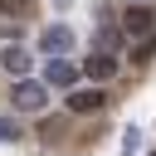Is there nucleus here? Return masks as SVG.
Listing matches in <instances>:
<instances>
[{"label":"nucleus","instance_id":"obj_4","mask_svg":"<svg viewBox=\"0 0 156 156\" xmlns=\"http://www.w3.org/2000/svg\"><path fill=\"white\" fill-rule=\"evenodd\" d=\"M78 78H83V73H78L73 58H49V68H44V88H68V93H73Z\"/></svg>","mask_w":156,"mask_h":156},{"label":"nucleus","instance_id":"obj_10","mask_svg":"<svg viewBox=\"0 0 156 156\" xmlns=\"http://www.w3.org/2000/svg\"><path fill=\"white\" fill-rule=\"evenodd\" d=\"M151 54H156V39H141V44H136V49H132V58H136V63H146V58H151Z\"/></svg>","mask_w":156,"mask_h":156},{"label":"nucleus","instance_id":"obj_11","mask_svg":"<svg viewBox=\"0 0 156 156\" xmlns=\"http://www.w3.org/2000/svg\"><path fill=\"white\" fill-rule=\"evenodd\" d=\"M15 136H20V127H15V122H5V117H0V141H15Z\"/></svg>","mask_w":156,"mask_h":156},{"label":"nucleus","instance_id":"obj_7","mask_svg":"<svg viewBox=\"0 0 156 156\" xmlns=\"http://www.w3.org/2000/svg\"><path fill=\"white\" fill-rule=\"evenodd\" d=\"M39 44H44V54H49V58H63V54L73 49V34H68V24H49Z\"/></svg>","mask_w":156,"mask_h":156},{"label":"nucleus","instance_id":"obj_5","mask_svg":"<svg viewBox=\"0 0 156 156\" xmlns=\"http://www.w3.org/2000/svg\"><path fill=\"white\" fill-rule=\"evenodd\" d=\"M151 24H156V10H151V5H132L117 29H122V34H136V39H151Z\"/></svg>","mask_w":156,"mask_h":156},{"label":"nucleus","instance_id":"obj_6","mask_svg":"<svg viewBox=\"0 0 156 156\" xmlns=\"http://www.w3.org/2000/svg\"><path fill=\"white\" fill-rule=\"evenodd\" d=\"M102 107H107V93H102V88H73V93H68V117L102 112Z\"/></svg>","mask_w":156,"mask_h":156},{"label":"nucleus","instance_id":"obj_3","mask_svg":"<svg viewBox=\"0 0 156 156\" xmlns=\"http://www.w3.org/2000/svg\"><path fill=\"white\" fill-rule=\"evenodd\" d=\"M78 73H83V78H93V88H102V83H112V78H117V58H112V54H88V58L78 63Z\"/></svg>","mask_w":156,"mask_h":156},{"label":"nucleus","instance_id":"obj_2","mask_svg":"<svg viewBox=\"0 0 156 156\" xmlns=\"http://www.w3.org/2000/svg\"><path fill=\"white\" fill-rule=\"evenodd\" d=\"M117 49H122V29H117L112 10H98V34H93V54H112V58H117Z\"/></svg>","mask_w":156,"mask_h":156},{"label":"nucleus","instance_id":"obj_1","mask_svg":"<svg viewBox=\"0 0 156 156\" xmlns=\"http://www.w3.org/2000/svg\"><path fill=\"white\" fill-rule=\"evenodd\" d=\"M10 102H15V112L39 117V112L49 107V88H44V83H34V78H20V83L10 88Z\"/></svg>","mask_w":156,"mask_h":156},{"label":"nucleus","instance_id":"obj_9","mask_svg":"<svg viewBox=\"0 0 156 156\" xmlns=\"http://www.w3.org/2000/svg\"><path fill=\"white\" fill-rule=\"evenodd\" d=\"M29 10H34L29 0H0V20H15V24H20V20L29 15Z\"/></svg>","mask_w":156,"mask_h":156},{"label":"nucleus","instance_id":"obj_12","mask_svg":"<svg viewBox=\"0 0 156 156\" xmlns=\"http://www.w3.org/2000/svg\"><path fill=\"white\" fill-rule=\"evenodd\" d=\"M132 5H151V0H132Z\"/></svg>","mask_w":156,"mask_h":156},{"label":"nucleus","instance_id":"obj_8","mask_svg":"<svg viewBox=\"0 0 156 156\" xmlns=\"http://www.w3.org/2000/svg\"><path fill=\"white\" fill-rule=\"evenodd\" d=\"M0 68H5V73H29V54H24L20 44L0 49Z\"/></svg>","mask_w":156,"mask_h":156}]
</instances>
